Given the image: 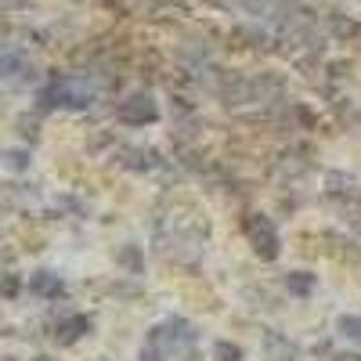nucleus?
<instances>
[{"mask_svg":"<svg viewBox=\"0 0 361 361\" xmlns=\"http://www.w3.org/2000/svg\"><path fill=\"white\" fill-rule=\"evenodd\" d=\"M90 102H94V87H90L87 80H73V76H62L54 80L47 90H40V105L44 109H87Z\"/></svg>","mask_w":361,"mask_h":361,"instance_id":"1","label":"nucleus"},{"mask_svg":"<svg viewBox=\"0 0 361 361\" xmlns=\"http://www.w3.org/2000/svg\"><path fill=\"white\" fill-rule=\"evenodd\" d=\"M246 238L253 243V250H257L264 260H275V257H279V231H275V224H271L267 217L253 214V217L246 221Z\"/></svg>","mask_w":361,"mask_h":361,"instance_id":"2","label":"nucleus"},{"mask_svg":"<svg viewBox=\"0 0 361 361\" xmlns=\"http://www.w3.org/2000/svg\"><path fill=\"white\" fill-rule=\"evenodd\" d=\"M159 116V109H156V102L152 98H130V102H123V109H119V119L123 123H134V127H141V123H152V119Z\"/></svg>","mask_w":361,"mask_h":361,"instance_id":"3","label":"nucleus"},{"mask_svg":"<svg viewBox=\"0 0 361 361\" xmlns=\"http://www.w3.org/2000/svg\"><path fill=\"white\" fill-rule=\"evenodd\" d=\"M29 293L54 300V296H62V293H66V282L58 279L54 271H37V275H29Z\"/></svg>","mask_w":361,"mask_h":361,"instance_id":"4","label":"nucleus"},{"mask_svg":"<svg viewBox=\"0 0 361 361\" xmlns=\"http://www.w3.org/2000/svg\"><path fill=\"white\" fill-rule=\"evenodd\" d=\"M267 357L271 361H293L296 357V343H289L286 336H279V333H267Z\"/></svg>","mask_w":361,"mask_h":361,"instance_id":"5","label":"nucleus"},{"mask_svg":"<svg viewBox=\"0 0 361 361\" xmlns=\"http://www.w3.org/2000/svg\"><path fill=\"white\" fill-rule=\"evenodd\" d=\"M87 329H90V318H87V314H76V318H69L62 329H58V340H62V343H73L76 336L87 333Z\"/></svg>","mask_w":361,"mask_h":361,"instance_id":"6","label":"nucleus"},{"mask_svg":"<svg viewBox=\"0 0 361 361\" xmlns=\"http://www.w3.org/2000/svg\"><path fill=\"white\" fill-rule=\"evenodd\" d=\"M336 329H340L343 340H350V343L361 347V318H357V314H343V318L336 322Z\"/></svg>","mask_w":361,"mask_h":361,"instance_id":"7","label":"nucleus"},{"mask_svg":"<svg viewBox=\"0 0 361 361\" xmlns=\"http://www.w3.org/2000/svg\"><path fill=\"white\" fill-rule=\"evenodd\" d=\"M286 286H289V293H296V296H307L311 286H314V275H307V271H296V275L286 279Z\"/></svg>","mask_w":361,"mask_h":361,"instance_id":"8","label":"nucleus"},{"mask_svg":"<svg viewBox=\"0 0 361 361\" xmlns=\"http://www.w3.org/2000/svg\"><path fill=\"white\" fill-rule=\"evenodd\" d=\"M238 357H243V350H238L235 343H228V340H221L214 347V361H238Z\"/></svg>","mask_w":361,"mask_h":361,"instance_id":"9","label":"nucleus"},{"mask_svg":"<svg viewBox=\"0 0 361 361\" xmlns=\"http://www.w3.org/2000/svg\"><path fill=\"white\" fill-rule=\"evenodd\" d=\"M8 166L11 170H22L25 166V152H8Z\"/></svg>","mask_w":361,"mask_h":361,"instance_id":"10","label":"nucleus"}]
</instances>
